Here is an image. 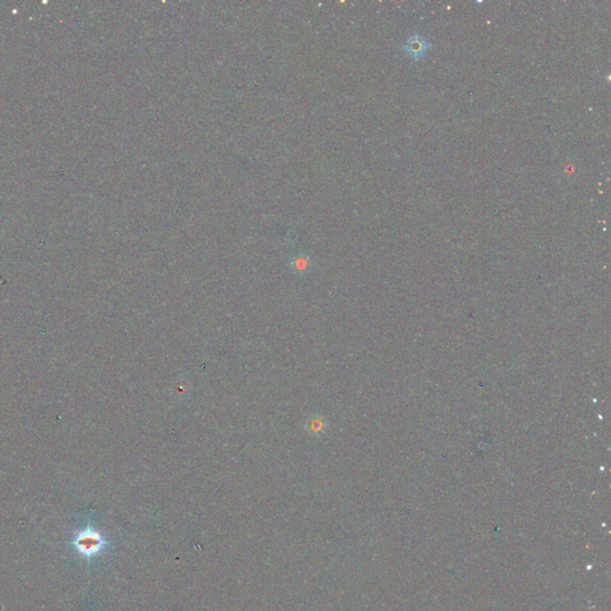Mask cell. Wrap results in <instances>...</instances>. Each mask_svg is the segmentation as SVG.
Here are the masks:
<instances>
[{
  "label": "cell",
  "mask_w": 611,
  "mask_h": 611,
  "mask_svg": "<svg viewBox=\"0 0 611 611\" xmlns=\"http://www.w3.org/2000/svg\"><path fill=\"white\" fill-rule=\"evenodd\" d=\"M75 547L83 555H96L104 548V540L95 530H85L75 538Z\"/></svg>",
  "instance_id": "obj_1"
},
{
  "label": "cell",
  "mask_w": 611,
  "mask_h": 611,
  "mask_svg": "<svg viewBox=\"0 0 611 611\" xmlns=\"http://www.w3.org/2000/svg\"><path fill=\"white\" fill-rule=\"evenodd\" d=\"M428 42L424 40L423 37L416 36L409 37V40L405 43V51H407L409 56H412L416 60L420 59L422 56L428 51Z\"/></svg>",
  "instance_id": "obj_2"
}]
</instances>
